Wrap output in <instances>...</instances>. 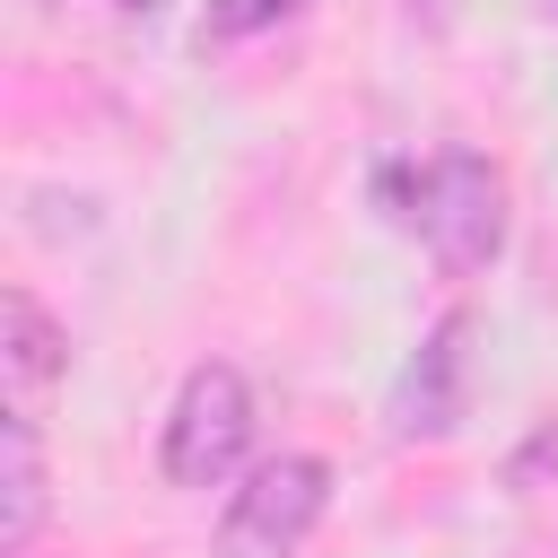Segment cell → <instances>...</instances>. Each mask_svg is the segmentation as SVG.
I'll return each mask as SVG.
<instances>
[{
	"instance_id": "6da1fadb",
	"label": "cell",
	"mask_w": 558,
	"mask_h": 558,
	"mask_svg": "<svg viewBox=\"0 0 558 558\" xmlns=\"http://www.w3.org/2000/svg\"><path fill=\"white\" fill-rule=\"evenodd\" d=\"M401 218L427 235V253H436L453 279H471V270H488L497 244H506V174H497L488 157H471V148H445V157L418 174V201H410Z\"/></svg>"
},
{
	"instance_id": "7a4b0ae2",
	"label": "cell",
	"mask_w": 558,
	"mask_h": 558,
	"mask_svg": "<svg viewBox=\"0 0 558 558\" xmlns=\"http://www.w3.org/2000/svg\"><path fill=\"white\" fill-rule=\"evenodd\" d=\"M253 445V392L235 366H192L174 410H166V480L174 488H218Z\"/></svg>"
},
{
	"instance_id": "3957f363",
	"label": "cell",
	"mask_w": 558,
	"mask_h": 558,
	"mask_svg": "<svg viewBox=\"0 0 558 558\" xmlns=\"http://www.w3.org/2000/svg\"><path fill=\"white\" fill-rule=\"evenodd\" d=\"M323 506H331V471L314 453H279L235 488V506L218 523V558H296L305 532L323 523Z\"/></svg>"
},
{
	"instance_id": "277c9868",
	"label": "cell",
	"mask_w": 558,
	"mask_h": 558,
	"mask_svg": "<svg viewBox=\"0 0 558 558\" xmlns=\"http://www.w3.org/2000/svg\"><path fill=\"white\" fill-rule=\"evenodd\" d=\"M471 366H480V314L471 305H453L418 349H410V366L392 375V401H384V418H392V436H453L462 427V410H471Z\"/></svg>"
},
{
	"instance_id": "5b68a950",
	"label": "cell",
	"mask_w": 558,
	"mask_h": 558,
	"mask_svg": "<svg viewBox=\"0 0 558 558\" xmlns=\"http://www.w3.org/2000/svg\"><path fill=\"white\" fill-rule=\"evenodd\" d=\"M61 366H70V340H61V323L26 296V288H9L0 296V384H9V410H44L52 401V384H61Z\"/></svg>"
},
{
	"instance_id": "8992f818",
	"label": "cell",
	"mask_w": 558,
	"mask_h": 558,
	"mask_svg": "<svg viewBox=\"0 0 558 558\" xmlns=\"http://www.w3.org/2000/svg\"><path fill=\"white\" fill-rule=\"evenodd\" d=\"M44 523V453H35V418L9 410L0 418V558H17Z\"/></svg>"
},
{
	"instance_id": "52a82bcc",
	"label": "cell",
	"mask_w": 558,
	"mask_h": 558,
	"mask_svg": "<svg viewBox=\"0 0 558 558\" xmlns=\"http://www.w3.org/2000/svg\"><path fill=\"white\" fill-rule=\"evenodd\" d=\"M296 0H209V26L218 35H253V26H279Z\"/></svg>"
},
{
	"instance_id": "ba28073f",
	"label": "cell",
	"mask_w": 558,
	"mask_h": 558,
	"mask_svg": "<svg viewBox=\"0 0 558 558\" xmlns=\"http://www.w3.org/2000/svg\"><path fill=\"white\" fill-rule=\"evenodd\" d=\"M401 9H410V17H427V26H436V17H445V9H453V0H401Z\"/></svg>"
},
{
	"instance_id": "9c48e42d",
	"label": "cell",
	"mask_w": 558,
	"mask_h": 558,
	"mask_svg": "<svg viewBox=\"0 0 558 558\" xmlns=\"http://www.w3.org/2000/svg\"><path fill=\"white\" fill-rule=\"evenodd\" d=\"M157 9H166V0H122V17H157Z\"/></svg>"
},
{
	"instance_id": "30bf717a",
	"label": "cell",
	"mask_w": 558,
	"mask_h": 558,
	"mask_svg": "<svg viewBox=\"0 0 558 558\" xmlns=\"http://www.w3.org/2000/svg\"><path fill=\"white\" fill-rule=\"evenodd\" d=\"M549 9H558V0H549Z\"/></svg>"
}]
</instances>
